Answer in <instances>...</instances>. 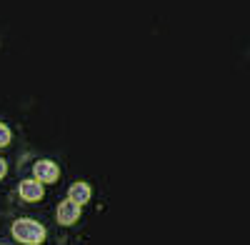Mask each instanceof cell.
Returning <instances> with one entry per match:
<instances>
[{
	"mask_svg": "<svg viewBox=\"0 0 250 245\" xmlns=\"http://www.w3.org/2000/svg\"><path fill=\"white\" fill-rule=\"evenodd\" d=\"M13 235L15 240L20 243H28V245H40L45 240V228L40 223L30 220V218H23V220H15L13 223Z\"/></svg>",
	"mask_w": 250,
	"mask_h": 245,
	"instance_id": "cell-1",
	"label": "cell"
},
{
	"mask_svg": "<svg viewBox=\"0 0 250 245\" xmlns=\"http://www.w3.org/2000/svg\"><path fill=\"white\" fill-rule=\"evenodd\" d=\"M78 218H80V205H78V203H73L70 198L65 203H60V208H58V223H62V225H73Z\"/></svg>",
	"mask_w": 250,
	"mask_h": 245,
	"instance_id": "cell-2",
	"label": "cell"
},
{
	"mask_svg": "<svg viewBox=\"0 0 250 245\" xmlns=\"http://www.w3.org/2000/svg\"><path fill=\"white\" fill-rule=\"evenodd\" d=\"M58 175H60V170H58L55 163H50V160L35 163V178H38V183H55Z\"/></svg>",
	"mask_w": 250,
	"mask_h": 245,
	"instance_id": "cell-3",
	"label": "cell"
},
{
	"mask_svg": "<svg viewBox=\"0 0 250 245\" xmlns=\"http://www.w3.org/2000/svg\"><path fill=\"white\" fill-rule=\"evenodd\" d=\"M20 198H25V200H40L43 198V185H40L38 180H23L20 183Z\"/></svg>",
	"mask_w": 250,
	"mask_h": 245,
	"instance_id": "cell-4",
	"label": "cell"
},
{
	"mask_svg": "<svg viewBox=\"0 0 250 245\" xmlns=\"http://www.w3.org/2000/svg\"><path fill=\"white\" fill-rule=\"evenodd\" d=\"M68 198L73 203H78V205H83V203L90 200V188L85 185V183H75V185L70 188V193H68Z\"/></svg>",
	"mask_w": 250,
	"mask_h": 245,
	"instance_id": "cell-5",
	"label": "cell"
},
{
	"mask_svg": "<svg viewBox=\"0 0 250 245\" xmlns=\"http://www.w3.org/2000/svg\"><path fill=\"white\" fill-rule=\"evenodd\" d=\"M8 143H10V130L3 125V122H0V148L8 145Z\"/></svg>",
	"mask_w": 250,
	"mask_h": 245,
	"instance_id": "cell-6",
	"label": "cell"
},
{
	"mask_svg": "<svg viewBox=\"0 0 250 245\" xmlns=\"http://www.w3.org/2000/svg\"><path fill=\"white\" fill-rule=\"evenodd\" d=\"M8 173V165H5V160H0V178H3Z\"/></svg>",
	"mask_w": 250,
	"mask_h": 245,
	"instance_id": "cell-7",
	"label": "cell"
}]
</instances>
